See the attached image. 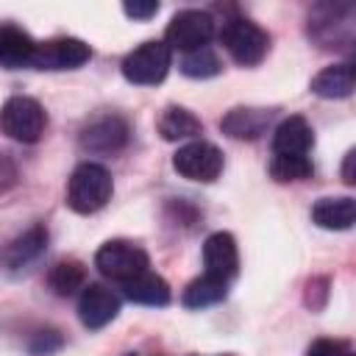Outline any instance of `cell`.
<instances>
[{"label": "cell", "mask_w": 356, "mask_h": 356, "mask_svg": "<svg viewBox=\"0 0 356 356\" xmlns=\"http://www.w3.org/2000/svg\"><path fill=\"white\" fill-rule=\"evenodd\" d=\"M225 292H228V281H220V278L203 273L200 278H195V281L186 284L181 300H184V306H189V309H203V306L220 303V300L225 298Z\"/></svg>", "instance_id": "cell-20"}, {"label": "cell", "mask_w": 356, "mask_h": 356, "mask_svg": "<svg viewBox=\"0 0 356 356\" xmlns=\"http://www.w3.org/2000/svg\"><path fill=\"white\" fill-rule=\"evenodd\" d=\"M170 58H172V50L164 42H156V39L142 42L136 50H131L122 58V75L125 81L139 86L161 83L164 75L170 72Z\"/></svg>", "instance_id": "cell-5"}, {"label": "cell", "mask_w": 356, "mask_h": 356, "mask_svg": "<svg viewBox=\"0 0 356 356\" xmlns=\"http://www.w3.org/2000/svg\"><path fill=\"white\" fill-rule=\"evenodd\" d=\"M312 220L325 231H348L356 220L353 197H323L312 206Z\"/></svg>", "instance_id": "cell-16"}, {"label": "cell", "mask_w": 356, "mask_h": 356, "mask_svg": "<svg viewBox=\"0 0 356 356\" xmlns=\"http://www.w3.org/2000/svg\"><path fill=\"white\" fill-rule=\"evenodd\" d=\"M220 42L225 44V50L231 53V58L242 67H256L267 50H270V36L267 31H261L256 22L245 19V17H231L222 22L220 31Z\"/></svg>", "instance_id": "cell-2"}, {"label": "cell", "mask_w": 356, "mask_h": 356, "mask_svg": "<svg viewBox=\"0 0 356 356\" xmlns=\"http://www.w3.org/2000/svg\"><path fill=\"white\" fill-rule=\"evenodd\" d=\"M159 134L167 142H181V139H195L200 134V120L184 108V106H167L159 117Z\"/></svg>", "instance_id": "cell-19"}, {"label": "cell", "mask_w": 356, "mask_h": 356, "mask_svg": "<svg viewBox=\"0 0 356 356\" xmlns=\"http://www.w3.org/2000/svg\"><path fill=\"white\" fill-rule=\"evenodd\" d=\"M111 192H114L111 172L103 164L83 161L70 175V184H67V206L72 211H78V214H95V211H100L111 200Z\"/></svg>", "instance_id": "cell-1"}, {"label": "cell", "mask_w": 356, "mask_h": 356, "mask_svg": "<svg viewBox=\"0 0 356 356\" xmlns=\"http://www.w3.org/2000/svg\"><path fill=\"white\" fill-rule=\"evenodd\" d=\"M92 58V50L86 42L75 36H56L47 42H36V53L31 67L36 70H75Z\"/></svg>", "instance_id": "cell-8"}, {"label": "cell", "mask_w": 356, "mask_h": 356, "mask_svg": "<svg viewBox=\"0 0 356 356\" xmlns=\"http://www.w3.org/2000/svg\"><path fill=\"white\" fill-rule=\"evenodd\" d=\"M345 356H350V353H345Z\"/></svg>", "instance_id": "cell-28"}, {"label": "cell", "mask_w": 356, "mask_h": 356, "mask_svg": "<svg viewBox=\"0 0 356 356\" xmlns=\"http://www.w3.org/2000/svg\"><path fill=\"white\" fill-rule=\"evenodd\" d=\"M220 58L214 56V50L209 47H197V50H189L184 53L181 58V72L189 75V78H211L220 72Z\"/></svg>", "instance_id": "cell-22"}, {"label": "cell", "mask_w": 356, "mask_h": 356, "mask_svg": "<svg viewBox=\"0 0 356 356\" xmlns=\"http://www.w3.org/2000/svg\"><path fill=\"white\" fill-rule=\"evenodd\" d=\"M128 136H131V128L120 114H103V117H95L81 131V147L92 153H117L125 147Z\"/></svg>", "instance_id": "cell-9"}, {"label": "cell", "mask_w": 356, "mask_h": 356, "mask_svg": "<svg viewBox=\"0 0 356 356\" xmlns=\"http://www.w3.org/2000/svg\"><path fill=\"white\" fill-rule=\"evenodd\" d=\"M44 125H47V114L42 103L33 97L17 95V97H8L0 108V131L17 142H25V145L36 142L44 134Z\"/></svg>", "instance_id": "cell-3"}, {"label": "cell", "mask_w": 356, "mask_h": 356, "mask_svg": "<svg viewBox=\"0 0 356 356\" xmlns=\"http://www.w3.org/2000/svg\"><path fill=\"white\" fill-rule=\"evenodd\" d=\"M120 314V298L103 284H86L78 298V317L86 328H103Z\"/></svg>", "instance_id": "cell-10"}, {"label": "cell", "mask_w": 356, "mask_h": 356, "mask_svg": "<svg viewBox=\"0 0 356 356\" xmlns=\"http://www.w3.org/2000/svg\"><path fill=\"white\" fill-rule=\"evenodd\" d=\"M95 267L106 278H111L117 284H125L134 275L150 270V261H147V253L139 245H134L128 239H111L95 253Z\"/></svg>", "instance_id": "cell-4"}, {"label": "cell", "mask_w": 356, "mask_h": 356, "mask_svg": "<svg viewBox=\"0 0 356 356\" xmlns=\"http://www.w3.org/2000/svg\"><path fill=\"white\" fill-rule=\"evenodd\" d=\"M353 161H356V150H348V153H345V167H342L345 184H353V181H356V175H353Z\"/></svg>", "instance_id": "cell-27"}, {"label": "cell", "mask_w": 356, "mask_h": 356, "mask_svg": "<svg viewBox=\"0 0 356 356\" xmlns=\"http://www.w3.org/2000/svg\"><path fill=\"white\" fill-rule=\"evenodd\" d=\"M312 161L309 156H273L270 161V172L275 181L286 184V181H303L312 175Z\"/></svg>", "instance_id": "cell-23"}, {"label": "cell", "mask_w": 356, "mask_h": 356, "mask_svg": "<svg viewBox=\"0 0 356 356\" xmlns=\"http://www.w3.org/2000/svg\"><path fill=\"white\" fill-rule=\"evenodd\" d=\"M273 111L267 108H231L222 120L220 128L231 139H259L270 128Z\"/></svg>", "instance_id": "cell-14"}, {"label": "cell", "mask_w": 356, "mask_h": 356, "mask_svg": "<svg viewBox=\"0 0 356 356\" xmlns=\"http://www.w3.org/2000/svg\"><path fill=\"white\" fill-rule=\"evenodd\" d=\"M17 184V167L8 156H0V192L11 189Z\"/></svg>", "instance_id": "cell-26"}, {"label": "cell", "mask_w": 356, "mask_h": 356, "mask_svg": "<svg viewBox=\"0 0 356 356\" xmlns=\"http://www.w3.org/2000/svg\"><path fill=\"white\" fill-rule=\"evenodd\" d=\"M312 92L320 97H348L353 92V64L342 61V64H331L325 70H320L312 81Z\"/></svg>", "instance_id": "cell-18"}, {"label": "cell", "mask_w": 356, "mask_h": 356, "mask_svg": "<svg viewBox=\"0 0 356 356\" xmlns=\"http://www.w3.org/2000/svg\"><path fill=\"white\" fill-rule=\"evenodd\" d=\"M312 142V125L303 117H286L273 131V156H309Z\"/></svg>", "instance_id": "cell-12"}, {"label": "cell", "mask_w": 356, "mask_h": 356, "mask_svg": "<svg viewBox=\"0 0 356 356\" xmlns=\"http://www.w3.org/2000/svg\"><path fill=\"white\" fill-rule=\"evenodd\" d=\"M47 284L56 295L67 298V295H75L78 289L86 286V267L75 259H67V261H58L53 264L50 275H47Z\"/></svg>", "instance_id": "cell-21"}, {"label": "cell", "mask_w": 356, "mask_h": 356, "mask_svg": "<svg viewBox=\"0 0 356 356\" xmlns=\"http://www.w3.org/2000/svg\"><path fill=\"white\" fill-rule=\"evenodd\" d=\"M172 167H175L178 175H184V178H189V181L211 184V181L222 172V153H220V147H214L211 142L192 139V142H186L184 147L175 150Z\"/></svg>", "instance_id": "cell-7"}, {"label": "cell", "mask_w": 356, "mask_h": 356, "mask_svg": "<svg viewBox=\"0 0 356 356\" xmlns=\"http://www.w3.org/2000/svg\"><path fill=\"white\" fill-rule=\"evenodd\" d=\"M348 348L339 339H314L306 350V356H345Z\"/></svg>", "instance_id": "cell-24"}, {"label": "cell", "mask_w": 356, "mask_h": 356, "mask_svg": "<svg viewBox=\"0 0 356 356\" xmlns=\"http://www.w3.org/2000/svg\"><path fill=\"white\" fill-rule=\"evenodd\" d=\"M33 53H36V42L31 39L28 31L17 25H0V67L6 70L28 67L33 61Z\"/></svg>", "instance_id": "cell-15"}, {"label": "cell", "mask_w": 356, "mask_h": 356, "mask_svg": "<svg viewBox=\"0 0 356 356\" xmlns=\"http://www.w3.org/2000/svg\"><path fill=\"white\" fill-rule=\"evenodd\" d=\"M122 289H125L128 300L142 303V306H167L170 303V284L161 275L150 273V270H145V273L134 275L131 281H125Z\"/></svg>", "instance_id": "cell-17"}, {"label": "cell", "mask_w": 356, "mask_h": 356, "mask_svg": "<svg viewBox=\"0 0 356 356\" xmlns=\"http://www.w3.org/2000/svg\"><path fill=\"white\" fill-rule=\"evenodd\" d=\"M203 267L206 275H214L220 281H231L239 270V250L231 234L217 231L203 242Z\"/></svg>", "instance_id": "cell-11"}, {"label": "cell", "mask_w": 356, "mask_h": 356, "mask_svg": "<svg viewBox=\"0 0 356 356\" xmlns=\"http://www.w3.org/2000/svg\"><path fill=\"white\" fill-rule=\"evenodd\" d=\"M122 11H125L128 17H134V19H147V17H153V14L159 11V3H156V0H147V3L134 0V3H125Z\"/></svg>", "instance_id": "cell-25"}, {"label": "cell", "mask_w": 356, "mask_h": 356, "mask_svg": "<svg viewBox=\"0 0 356 356\" xmlns=\"http://www.w3.org/2000/svg\"><path fill=\"white\" fill-rule=\"evenodd\" d=\"M47 245V231L42 225H33L28 228L25 234L14 236L3 250H0V264L8 270V273H17L22 267H28Z\"/></svg>", "instance_id": "cell-13"}, {"label": "cell", "mask_w": 356, "mask_h": 356, "mask_svg": "<svg viewBox=\"0 0 356 356\" xmlns=\"http://www.w3.org/2000/svg\"><path fill=\"white\" fill-rule=\"evenodd\" d=\"M211 36H214V19H211V14L209 11H197V8H186V11H178L170 19L167 33H164V44L170 50L189 53V50L206 47Z\"/></svg>", "instance_id": "cell-6"}]
</instances>
